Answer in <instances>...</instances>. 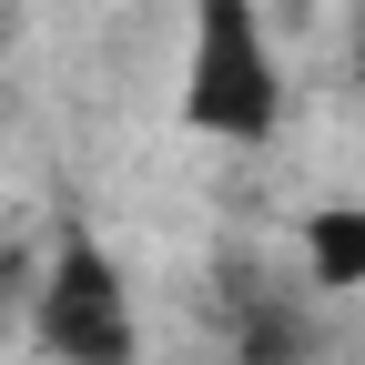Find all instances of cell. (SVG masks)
Wrapping results in <instances>:
<instances>
[{
    "label": "cell",
    "instance_id": "1",
    "mask_svg": "<svg viewBox=\"0 0 365 365\" xmlns=\"http://www.w3.org/2000/svg\"><path fill=\"white\" fill-rule=\"evenodd\" d=\"M182 122L213 143H264L284 122V71L254 0H193V61H182Z\"/></svg>",
    "mask_w": 365,
    "mask_h": 365
},
{
    "label": "cell",
    "instance_id": "2",
    "mask_svg": "<svg viewBox=\"0 0 365 365\" xmlns=\"http://www.w3.org/2000/svg\"><path fill=\"white\" fill-rule=\"evenodd\" d=\"M31 345L51 365H132V294L102 244H61L31 304Z\"/></svg>",
    "mask_w": 365,
    "mask_h": 365
},
{
    "label": "cell",
    "instance_id": "3",
    "mask_svg": "<svg viewBox=\"0 0 365 365\" xmlns=\"http://www.w3.org/2000/svg\"><path fill=\"white\" fill-rule=\"evenodd\" d=\"M304 274L325 294H355L365 284V203H325L304 223Z\"/></svg>",
    "mask_w": 365,
    "mask_h": 365
},
{
    "label": "cell",
    "instance_id": "4",
    "mask_svg": "<svg viewBox=\"0 0 365 365\" xmlns=\"http://www.w3.org/2000/svg\"><path fill=\"white\" fill-rule=\"evenodd\" d=\"M314 335H304V314L294 304H254L244 314V365H304Z\"/></svg>",
    "mask_w": 365,
    "mask_h": 365
}]
</instances>
